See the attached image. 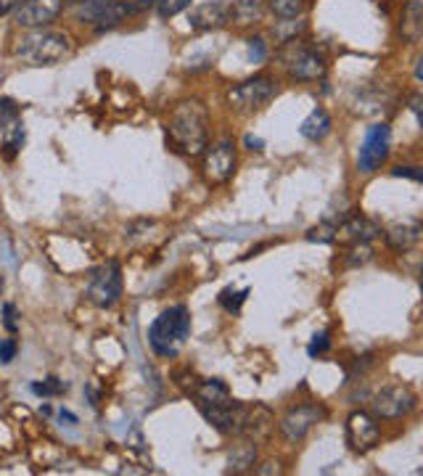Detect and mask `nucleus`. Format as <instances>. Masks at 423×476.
<instances>
[{
	"label": "nucleus",
	"instance_id": "obj_1",
	"mask_svg": "<svg viewBox=\"0 0 423 476\" xmlns=\"http://www.w3.org/2000/svg\"><path fill=\"white\" fill-rule=\"evenodd\" d=\"M167 135L175 151L185 157H201L209 146V109L199 98H182L167 119Z\"/></svg>",
	"mask_w": 423,
	"mask_h": 476
},
{
	"label": "nucleus",
	"instance_id": "obj_8",
	"mask_svg": "<svg viewBox=\"0 0 423 476\" xmlns=\"http://www.w3.org/2000/svg\"><path fill=\"white\" fill-rule=\"evenodd\" d=\"M122 297V265L117 259L104 262L101 268H96L90 273V284H88V299L101 307L109 310L114 307Z\"/></svg>",
	"mask_w": 423,
	"mask_h": 476
},
{
	"label": "nucleus",
	"instance_id": "obj_23",
	"mask_svg": "<svg viewBox=\"0 0 423 476\" xmlns=\"http://www.w3.org/2000/svg\"><path fill=\"white\" fill-rule=\"evenodd\" d=\"M21 146H24V124H21V119H16L8 127H3V154H5V159H13Z\"/></svg>",
	"mask_w": 423,
	"mask_h": 476
},
{
	"label": "nucleus",
	"instance_id": "obj_4",
	"mask_svg": "<svg viewBox=\"0 0 423 476\" xmlns=\"http://www.w3.org/2000/svg\"><path fill=\"white\" fill-rule=\"evenodd\" d=\"M281 66L283 72L297 80V82H317L326 77V56L317 54L315 48L304 46V40H294V43H286L283 51H281Z\"/></svg>",
	"mask_w": 423,
	"mask_h": 476
},
{
	"label": "nucleus",
	"instance_id": "obj_16",
	"mask_svg": "<svg viewBox=\"0 0 423 476\" xmlns=\"http://www.w3.org/2000/svg\"><path fill=\"white\" fill-rule=\"evenodd\" d=\"M421 238V223L419 220H400V223H392L386 231H384V241L389 249L394 251H408L419 243Z\"/></svg>",
	"mask_w": 423,
	"mask_h": 476
},
{
	"label": "nucleus",
	"instance_id": "obj_12",
	"mask_svg": "<svg viewBox=\"0 0 423 476\" xmlns=\"http://www.w3.org/2000/svg\"><path fill=\"white\" fill-rule=\"evenodd\" d=\"M66 0H21L13 8V21L19 30H43L61 16Z\"/></svg>",
	"mask_w": 423,
	"mask_h": 476
},
{
	"label": "nucleus",
	"instance_id": "obj_26",
	"mask_svg": "<svg viewBox=\"0 0 423 476\" xmlns=\"http://www.w3.org/2000/svg\"><path fill=\"white\" fill-rule=\"evenodd\" d=\"M373 246L370 243H350V254H347V265L358 268V265H368L373 259Z\"/></svg>",
	"mask_w": 423,
	"mask_h": 476
},
{
	"label": "nucleus",
	"instance_id": "obj_35",
	"mask_svg": "<svg viewBox=\"0 0 423 476\" xmlns=\"http://www.w3.org/2000/svg\"><path fill=\"white\" fill-rule=\"evenodd\" d=\"M249 48H251V59L254 61H262L267 56V43H265L262 38H251V40H249Z\"/></svg>",
	"mask_w": 423,
	"mask_h": 476
},
{
	"label": "nucleus",
	"instance_id": "obj_25",
	"mask_svg": "<svg viewBox=\"0 0 423 476\" xmlns=\"http://www.w3.org/2000/svg\"><path fill=\"white\" fill-rule=\"evenodd\" d=\"M246 297H249V289H241V292H236V289H223L220 292V297H217V302H220V307L225 310V312H231V315H239L243 307V302H246Z\"/></svg>",
	"mask_w": 423,
	"mask_h": 476
},
{
	"label": "nucleus",
	"instance_id": "obj_2",
	"mask_svg": "<svg viewBox=\"0 0 423 476\" xmlns=\"http://www.w3.org/2000/svg\"><path fill=\"white\" fill-rule=\"evenodd\" d=\"M72 54V43L56 30H27L13 43V56L27 66H54Z\"/></svg>",
	"mask_w": 423,
	"mask_h": 476
},
{
	"label": "nucleus",
	"instance_id": "obj_14",
	"mask_svg": "<svg viewBox=\"0 0 423 476\" xmlns=\"http://www.w3.org/2000/svg\"><path fill=\"white\" fill-rule=\"evenodd\" d=\"M231 21V3L228 0H209V3H201L190 11L188 16V24L190 30H220Z\"/></svg>",
	"mask_w": 423,
	"mask_h": 476
},
{
	"label": "nucleus",
	"instance_id": "obj_19",
	"mask_svg": "<svg viewBox=\"0 0 423 476\" xmlns=\"http://www.w3.org/2000/svg\"><path fill=\"white\" fill-rule=\"evenodd\" d=\"M112 3H114V0H69V8H72V16H74L80 24L96 27L98 19L104 16V11H106Z\"/></svg>",
	"mask_w": 423,
	"mask_h": 476
},
{
	"label": "nucleus",
	"instance_id": "obj_13",
	"mask_svg": "<svg viewBox=\"0 0 423 476\" xmlns=\"http://www.w3.org/2000/svg\"><path fill=\"white\" fill-rule=\"evenodd\" d=\"M273 426H275V416L267 405L251 403V405L241 408V431H239L241 439H251V442L259 445L270 437Z\"/></svg>",
	"mask_w": 423,
	"mask_h": 476
},
{
	"label": "nucleus",
	"instance_id": "obj_32",
	"mask_svg": "<svg viewBox=\"0 0 423 476\" xmlns=\"http://www.w3.org/2000/svg\"><path fill=\"white\" fill-rule=\"evenodd\" d=\"M19 353V342L13 339V336H8V339H0V362H11L13 357Z\"/></svg>",
	"mask_w": 423,
	"mask_h": 476
},
{
	"label": "nucleus",
	"instance_id": "obj_30",
	"mask_svg": "<svg viewBox=\"0 0 423 476\" xmlns=\"http://www.w3.org/2000/svg\"><path fill=\"white\" fill-rule=\"evenodd\" d=\"M328 350H331V331H320V334L312 336V342H309V347H307V355L320 357L326 355Z\"/></svg>",
	"mask_w": 423,
	"mask_h": 476
},
{
	"label": "nucleus",
	"instance_id": "obj_18",
	"mask_svg": "<svg viewBox=\"0 0 423 476\" xmlns=\"http://www.w3.org/2000/svg\"><path fill=\"white\" fill-rule=\"evenodd\" d=\"M331 127H334V119H331V115H328L323 106H315V109H312V112L302 119L300 132H302V138L312 140V143H317V140H323V138L331 132Z\"/></svg>",
	"mask_w": 423,
	"mask_h": 476
},
{
	"label": "nucleus",
	"instance_id": "obj_22",
	"mask_svg": "<svg viewBox=\"0 0 423 476\" xmlns=\"http://www.w3.org/2000/svg\"><path fill=\"white\" fill-rule=\"evenodd\" d=\"M265 3L267 0H233L231 3V21H236L241 27L259 21V16L265 11Z\"/></svg>",
	"mask_w": 423,
	"mask_h": 476
},
{
	"label": "nucleus",
	"instance_id": "obj_11",
	"mask_svg": "<svg viewBox=\"0 0 423 476\" xmlns=\"http://www.w3.org/2000/svg\"><path fill=\"white\" fill-rule=\"evenodd\" d=\"M344 437H347V445L352 453L365 455L370 450L378 447L381 442V426H378V418L368 411H355L350 413L347 423H344Z\"/></svg>",
	"mask_w": 423,
	"mask_h": 476
},
{
	"label": "nucleus",
	"instance_id": "obj_41",
	"mask_svg": "<svg viewBox=\"0 0 423 476\" xmlns=\"http://www.w3.org/2000/svg\"><path fill=\"white\" fill-rule=\"evenodd\" d=\"M0 289H3V278H0Z\"/></svg>",
	"mask_w": 423,
	"mask_h": 476
},
{
	"label": "nucleus",
	"instance_id": "obj_7",
	"mask_svg": "<svg viewBox=\"0 0 423 476\" xmlns=\"http://www.w3.org/2000/svg\"><path fill=\"white\" fill-rule=\"evenodd\" d=\"M204 162H201V175L209 185L228 183L236 173V140L231 135L217 138L212 146L204 149Z\"/></svg>",
	"mask_w": 423,
	"mask_h": 476
},
{
	"label": "nucleus",
	"instance_id": "obj_38",
	"mask_svg": "<svg viewBox=\"0 0 423 476\" xmlns=\"http://www.w3.org/2000/svg\"><path fill=\"white\" fill-rule=\"evenodd\" d=\"M19 3H21V0H0V16L13 13V8H16Z\"/></svg>",
	"mask_w": 423,
	"mask_h": 476
},
{
	"label": "nucleus",
	"instance_id": "obj_24",
	"mask_svg": "<svg viewBox=\"0 0 423 476\" xmlns=\"http://www.w3.org/2000/svg\"><path fill=\"white\" fill-rule=\"evenodd\" d=\"M267 8L278 19H297L307 8V0H267Z\"/></svg>",
	"mask_w": 423,
	"mask_h": 476
},
{
	"label": "nucleus",
	"instance_id": "obj_17",
	"mask_svg": "<svg viewBox=\"0 0 423 476\" xmlns=\"http://www.w3.org/2000/svg\"><path fill=\"white\" fill-rule=\"evenodd\" d=\"M190 397L196 400V405H228V403H233L231 387L223 378H201L196 384V389L190 392Z\"/></svg>",
	"mask_w": 423,
	"mask_h": 476
},
{
	"label": "nucleus",
	"instance_id": "obj_28",
	"mask_svg": "<svg viewBox=\"0 0 423 476\" xmlns=\"http://www.w3.org/2000/svg\"><path fill=\"white\" fill-rule=\"evenodd\" d=\"M334 234H336V223H320V225H315V228L307 231V241L334 243Z\"/></svg>",
	"mask_w": 423,
	"mask_h": 476
},
{
	"label": "nucleus",
	"instance_id": "obj_20",
	"mask_svg": "<svg viewBox=\"0 0 423 476\" xmlns=\"http://www.w3.org/2000/svg\"><path fill=\"white\" fill-rule=\"evenodd\" d=\"M241 439V437H239ZM257 463V442L251 439H241L231 455H228V474H243V472H251Z\"/></svg>",
	"mask_w": 423,
	"mask_h": 476
},
{
	"label": "nucleus",
	"instance_id": "obj_37",
	"mask_svg": "<svg viewBox=\"0 0 423 476\" xmlns=\"http://www.w3.org/2000/svg\"><path fill=\"white\" fill-rule=\"evenodd\" d=\"M243 143H246V149H251V151H262V149H265V140H262V138H254V135H246Z\"/></svg>",
	"mask_w": 423,
	"mask_h": 476
},
{
	"label": "nucleus",
	"instance_id": "obj_9",
	"mask_svg": "<svg viewBox=\"0 0 423 476\" xmlns=\"http://www.w3.org/2000/svg\"><path fill=\"white\" fill-rule=\"evenodd\" d=\"M389 143H392V130L386 122H376L365 130L363 146H360V154H358V170L370 175L376 173L386 157H389Z\"/></svg>",
	"mask_w": 423,
	"mask_h": 476
},
{
	"label": "nucleus",
	"instance_id": "obj_21",
	"mask_svg": "<svg viewBox=\"0 0 423 476\" xmlns=\"http://www.w3.org/2000/svg\"><path fill=\"white\" fill-rule=\"evenodd\" d=\"M304 32H307V21H304L302 16H297V19H278V21L270 27L273 40H275V43H281V46L300 40Z\"/></svg>",
	"mask_w": 423,
	"mask_h": 476
},
{
	"label": "nucleus",
	"instance_id": "obj_39",
	"mask_svg": "<svg viewBox=\"0 0 423 476\" xmlns=\"http://www.w3.org/2000/svg\"><path fill=\"white\" fill-rule=\"evenodd\" d=\"M410 112L416 115V119H419V122H421V96H419V93L410 98Z\"/></svg>",
	"mask_w": 423,
	"mask_h": 476
},
{
	"label": "nucleus",
	"instance_id": "obj_27",
	"mask_svg": "<svg viewBox=\"0 0 423 476\" xmlns=\"http://www.w3.org/2000/svg\"><path fill=\"white\" fill-rule=\"evenodd\" d=\"M190 3H193V0H157L154 5H157V13H159L162 19H173V16L182 13V11H188Z\"/></svg>",
	"mask_w": 423,
	"mask_h": 476
},
{
	"label": "nucleus",
	"instance_id": "obj_15",
	"mask_svg": "<svg viewBox=\"0 0 423 476\" xmlns=\"http://www.w3.org/2000/svg\"><path fill=\"white\" fill-rule=\"evenodd\" d=\"M378 236H381V228L370 217L352 215V217H347L336 225L334 241H339V243H370L373 238Z\"/></svg>",
	"mask_w": 423,
	"mask_h": 476
},
{
	"label": "nucleus",
	"instance_id": "obj_5",
	"mask_svg": "<svg viewBox=\"0 0 423 476\" xmlns=\"http://www.w3.org/2000/svg\"><path fill=\"white\" fill-rule=\"evenodd\" d=\"M278 96V80L273 74H257L228 90V104L236 112H257Z\"/></svg>",
	"mask_w": 423,
	"mask_h": 476
},
{
	"label": "nucleus",
	"instance_id": "obj_40",
	"mask_svg": "<svg viewBox=\"0 0 423 476\" xmlns=\"http://www.w3.org/2000/svg\"><path fill=\"white\" fill-rule=\"evenodd\" d=\"M61 418H66V421H69V423H77V418L72 416V413H69V411H61Z\"/></svg>",
	"mask_w": 423,
	"mask_h": 476
},
{
	"label": "nucleus",
	"instance_id": "obj_34",
	"mask_svg": "<svg viewBox=\"0 0 423 476\" xmlns=\"http://www.w3.org/2000/svg\"><path fill=\"white\" fill-rule=\"evenodd\" d=\"M3 326H5L11 334L19 328V323H16V307H13V304H3Z\"/></svg>",
	"mask_w": 423,
	"mask_h": 476
},
{
	"label": "nucleus",
	"instance_id": "obj_6",
	"mask_svg": "<svg viewBox=\"0 0 423 476\" xmlns=\"http://www.w3.org/2000/svg\"><path fill=\"white\" fill-rule=\"evenodd\" d=\"M419 408V395L408 384H389L381 387L370 397V413L384 421H397V418L410 416Z\"/></svg>",
	"mask_w": 423,
	"mask_h": 476
},
{
	"label": "nucleus",
	"instance_id": "obj_36",
	"mask_svg": "<svg viewBox=\"0 0 423 476\" xmlns=\"http://www.w3.org/2000/svg\"><path fill=\"white\" fill-rule=\"evenodd\" d=\"M251 472H254V474H259V476L281 474V463H275V461H267V463H262V466H254Z\"/></svg>",
	"mask_w": 423,
	"mask_h": 476
},
{
	"label": "nucleus",
	"instance_id": "obj_33",
	"mask_svg": "<svg viewBox=\"0 0 423 476\" xmlns=\"http://www.w3.org/2000/svg\"><path fill=\"white\" fill-rule=\"evenodd\" d=\"M392 175H394V178H410L416 180V183H421L423 180L421 167H402V165H400V167L392 170Z\"/></svg>",
	"mask_w": 423,
	"mask_h": 476
},
{
	"label": "nucleus",
	"instance_id": "obj_31",
	"mask_svg": "<svg viewBox=\"0 0 423 476\" xmlns=\"http://www.w3.org/2000/svg\"><path fill=\"white\" fill-rule=\"evenodd\" d=\"M19 119V106L11 98H0V130Z\"/></svg>",
	"mask_w": 423,
	"mask_h": 476
},
{
	"label": "nucleus",
	"instance_id": "obj_10",
	"mask_svg": "<svg viewBox=\"0 0 423 476\" xmlns=\"http://www.w3.org/2000/svg\"><path fill=\"white\" fill-rule=\"evenodd\" d=\"M326 418H328V411H326L323 403H300V405H294L286 416L281 418L278 429H281L283 439H289V442L297 445V442H302L304 437L312 431V426H317Z\"/></svg>",
	"mask_w": 423,
	"mask_h": 476
},
{
	"label": "nucleus",
	"instance_id": "obj_29",
	"mask_svg": "<svg viewBox=\"0 0 423 476\" xmlns=\"http://www.w3.org/2000/svg\"><path fill=\"white\" fill-rule=\"evenodd\" d=\"M32 392L38 397H56L61 392H66V384L59 378H46L43 384H32Z\"/></svg>",
	"mask_w": 423,
	"mask_h": 476
},
{
	"label": "nucleus",
	"instance_id": "obj_3",
	"mask_svg": "<svg viewBox=\"0 0 423 476\" xmlns=\"http://www.w3.org/2000/svg\"><path fill=\"white\" fill-rule=\"evenodd\" d=\"M188 336H190V310L185 304H175V307L165 310L148 326V344H151L154 355L162 357V360H173V357L181 355Z\"/></svg>",
	"mask_w": 423,
	"mask_h": 476
}]
</instances>
